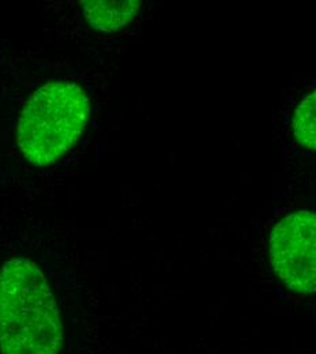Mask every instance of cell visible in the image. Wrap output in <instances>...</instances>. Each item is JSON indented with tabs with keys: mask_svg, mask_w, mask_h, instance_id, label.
Here are the masks:
<instances>
[{
	"mask_svg": "<svg viewBox=\"0 0 316 354\" xmlns=\"http://www.w3.org/2000/svg\"><path fill=\"white\" fill-rule=\"evenodd\" d=\"M288 127L297 146L316 150V84L300 93L289 111Z\"/></svg>",
	"mask_w": 316,
	"mask_h": 354,
	"instance_id": "cell-5",
	"label": "cell"
},
{
	"mask_svg": "<svg viewBox=\"0 0 316 354\" xmlns=\"http://www.w3.org/2000/svg\"><path fill=\"white\" fill-rule=\"evenodd\" d=\"M63 324L44 272L28 258L0 268L1 354H59Z\"/></svg>",
	"mask_w": 316,
	"mask_h": 354,
	"instance_id": "cell-1",
	"label": "cell"
},
{
	"mask_svg": "<svg viewBox=\"0 0 316 354\" xmlns=\"http://www.w3.org/2000/svg\"><path fill=\"white\" fill-rule=\"evenodd\" d=\"M269 257L275 275L290 290L316 293L315 212H295L277 222L269 239Z\"/></svg>",
	"mask_w": 316,
	"mask_h": 354,
	"instance_id": "cell-3",
	"label": "cell"
},
{
	"mask_svg": "<svg viewBox=\"0 0 316 354\" xmlns=\"http://www.w3.org/2000/svg\"><path fill=\"white\" fill-rule=\"evenodd\" d=\"M85 19L93 29L104 33L118 32L130 25L136 19L142 1H100L86 0L81 1Z\"/></svg>",
	"mask_w": 316,
	"mask_h": 354,
	"instance_id": "cell-4",
	"label": "cell"
},
{
	"mask_svg": "<svg viewBox=\"0 0 316 354\" xmlns=\"http://www.w3.org/2000/svg\"><path fill=\"white\" fill-rule=\"evenodd\" d=\"M89 116V97L73 82H49L25 104L17 143L35 167H46L63 157L81 138Z\"/></svg>",
	"mask_w": 316,
	"mask_h": 354,
	"instance_id": "cell-2",
	"label": "cell"
}]
</instances>
